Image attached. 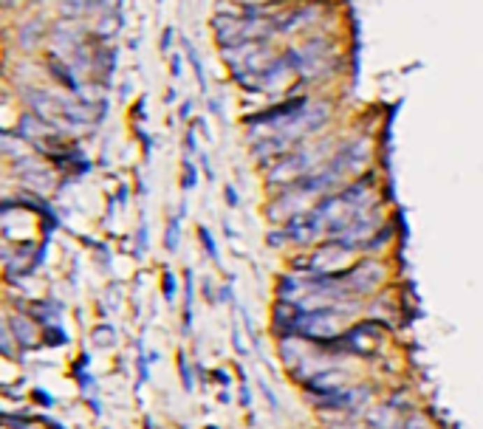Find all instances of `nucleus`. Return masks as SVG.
Wrapping results in <instances>:
<instances>
[{
	"instance_id": "f257e3e1",
	"label": "nucleus",
	"mask_w": 483,
	"mask_h": 429,
	"mask_svg": "<svg viewBox=\"0 0 483 429\" xmlns=\"http://www.w3.org/2000/svg\"><path fill=\"white\" fill-rule=\"evenodd\" d=\"M184 45H187V57H189V62H192V68H195V77H198L201 88L206 91V80H203V68H201V59H198V54H195V48H192L189 43H184Z\"/></svg>"
},
{
	"instance_id": "f03ea898",
	"label": "nucleus",
	"mask_w": 483,
	"mask_h": 429,
	"mask_svg": "<svg viewBox=\"0 0 483 429\" xmlns=\"http://www.w3.org/2000/svg\"><path fill=\"white\" fill-rule=\"evenodd\" d=\"M175 232H178V224H170V232H167V246L175 249Z\"/></svg>"
},
{
	"instance_id": "7ed1b4c3",
	"label": "nucleus",
	"mask_w": 483,
	"mask_h": 429,
	"mask_svg": "<svg viewBox=\"0 0 483 429\" xmlns=\"http://www.w3.org/2000/svg\"><path fill=\"white\" fill-rule=\"evenodd\" d=\"M170 40H173V29L164 31V37H161V51H170Z\"/></svg>"
},
{
	"instance_id": "20e7f679",
	"label": "nucleus",
	"mask_w": 483,
	"mask_h": 429,
	"mask_svg": "<svg viewBox=\"0 0 483 429\" xmlns=\"http://www.w3.org/2000/svg\"><path fill=\"white\" fill-rule=\"evenodd\" d=\"M184 187H195V170L187 164V181H184Z\"/></svg>"
},
{
	"instance_id": "39448f33",
	"label": "nucleus",
	"mask_w": 483,
	"mask_h": 429,
	"mask_svg": "<svg viewBox=\"0 0 483 429\" xmlns=\"http://www.w3.org/2000/svg\"><path fill=\"white\" fill-rule=\"evenodd\" d=\"M226 198H229V206H238V195H235V189H232V187L226 189Z\"/></svg>"
},
{
	"instance_id": "423d86ee",
	"label": "nucleus",
	"mask_w": 483,
	"mask_h": 429,
	"mask_svg": "<svg viewBox=\"0 0 483 429\" xmlns=\"http://www.w3.org/2000/svg\"><path fill=\"white\" fill-rule=\"evenodd\" d=\"M173 74H175V77L181 74V57H173Z\"/></svg>"
}]
</instances>
